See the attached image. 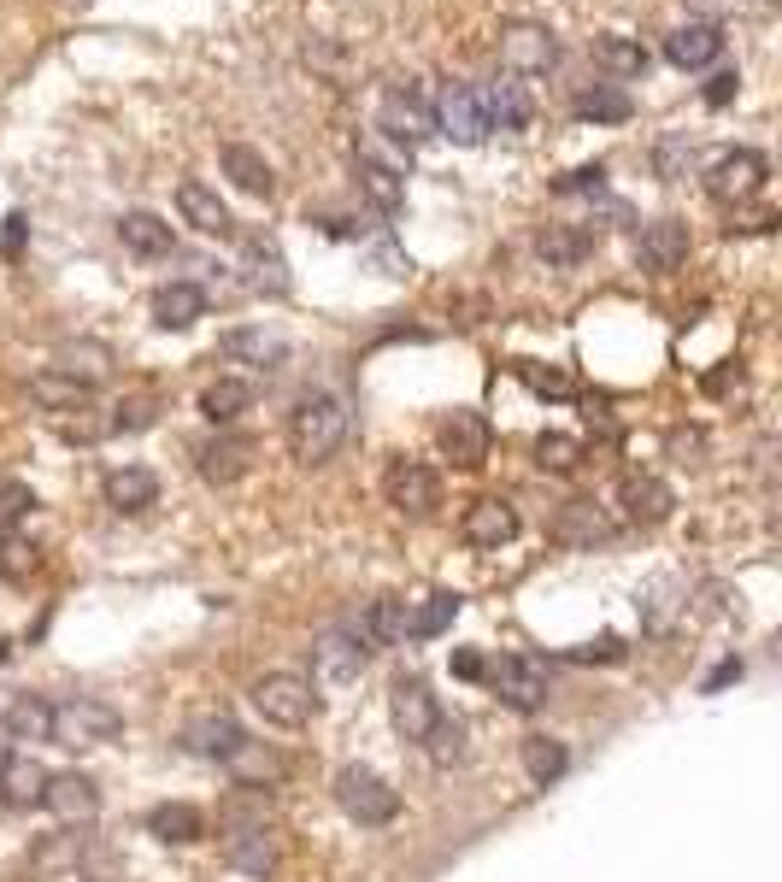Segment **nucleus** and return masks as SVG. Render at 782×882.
Returning <instances> with one entry per match:
<instances>
[{
  "instance_id": "cd10ccee",
  "label": "nucleus",
  "mask_w": 782,
  "mask_h": 882,
  "mask_svg": "<svg viewBox=\"0 0 782 882\" xmlns=\"http://www.w3.org/2000/svg\"><path fill=\"white\" fill-rule=\"evenodd\" d=\"M553 536L565 547H601V542H612V518L594 501H565L560 518H553Z\"/></svg>"
},
{
  "instance_id": "0e129e2a",
  "label": "nucleus",
  "mask_w": 782,
  "mask_h": 882,
  "mask_svg": "<svg viewBox=\"0 0 782 882\" xmlns=\"http://www.w3.org/2000/svg\"><path fill=\"white\" fill-rule=\"evenodd\" d=\"M12 759V730H7V717H0V765Z\"/></svg>"
},
{
  "instance_id": "e433bc0d",
  "label": "nucleus",
  "mask_w": 782,
  "mask_h": 882,
  "mask_svg": "<svg viewBox=\"0 0 782 882\" xmlns=\"http://www.w3.org/2000/svg\"><path fill=\"white\" fill-rule=\"evenodd\" d=\"M247 406H254V383H241V377H218L212 388L200 395V413H206V424H218V429H230Z\"/></svg>"
},
{
  "instance_id": "72a5a7b5",
  "label": "nucleus",
  "mask_w": 782,
  "mask_h": 882,
  "mask_svg": "<svg viewBox=\"0 0 782 882\" xmlns=\"http://www.w3.org/2000/svg\"><path fill=\"white\" fill-rule=\"evenodd\" d=\"M89 395H95V388L77 383V377H66L59 365H48V371L30 377V400L48 406V413H82V406H89Z\"/></svg>"
},
{
  "instance_id": "ddd939ff",
  "label": "nucleus",
  "mask_w": 782,
  "mask_h": 882,
  "mask_svg": "<svg viewBox=\"0 0 782 882\" xmlns=\"http://www.w3.org/2000/svg\"><path fill=\"white\" fill-rule=\"evenodd\" d=\"M365 660H370V653L359 647L354 630H324L318 642H313V676H318V683H329V688L354 683V676L365 671Z\"/></svg>"
},
{
  "instance_id": "bb28decb",
  "label": "nucleus",
  "mask_w": 782,
  "mask_h": 882,
  "mask_svg": "<svg viewBox=\"0 0 782 882\" xmlns=\"http://www.w3.org/2000/svg\"><path fill=\"white\" fill-rule=\"evenodd\" d=\"M218 159H224V177H230L241 195H259V200L277 195V171H271V159H265L259 148H247V141H230V148H224Z\"/></svg>"
},
{
  "instance_id": "864d4df0",
  "label": "nucleus",
  "mask_w": 782,
  "mask_h": 882,
  "mask_svg": "<svg viewBox=\"0 0 782 882\" xmlns=\"http://www.w3.org/2000/svg\"><path fill=\"white\" fill-rule=\"evenodd\" d=\"M230 765H236V776H241V783H265V776H283V765H277V759H271V753H259L254 742H241V753L230 759Z\"/></svg>"
},
{
  "instance_id": "f704fd0d",
  "label": "nucleus",
  "mask_w": 782,
  "mask_h": 882,
  "mask_svg": "<svg viewBox=\"0 0 782 882\" xmlns=\"http://www.w3.org/2000/svg\"><path fill=\"white\" fill-rule=\"evenodd\" d=\"M148 830H154L159 841H177V848H189V841L206 835V812L189 806V800H165V806L148 812Z\"/></svg>"
},
{
  "instance_id": "0eeeda50",
  "label": "nucleus",
  "mask_w": 782,
  "mask_h": 882,
  "mask_svg": "<svg viewBox=\"0 0 782 882\" xmlns=\"http://www.w3.org/2000/svg\"><path fill=\"white\" fill-rule=\"evenodd\" d=\"M377 130L395 136L400 148H418V141L436 136V118H429V100L412 89V83H388L383 89V112H377Z\"/></svg>"
},
{
  "instance_id": "b1692460",
  "label": "nucleus",
  "mask_w": 782,
  "mask_h": 882,
  "mask_svg": "<svg viewBox=\"0 0 782 882\" xmlns=\"http://www.w3.org/2000/svg\"><path fill=\"white\" fill-rule=\"evenodd\" d=\"M717 53H724V30H717L712 18H694V24L665 36V59L676 71H700V66H712Z\"/></svg>"
},
{
  "instance_id": "a18cd8bd",
  "label": "nucleus",
  "mask_w": 782,
  "mask_h": 882,
  "mask_svg": "<svg viewBox=\"0 0 782 882\" xmlns=\"http://www.w3.org/2000/svg\"><path fill=\"white\" fill-rule=\"evenodd\" d=\"M512 377L529 383L535 395H547V400H571V395H576L571 371H560V365H542V359H512Z\"/></svg>"
},
{
  "instance_id": "c9c22d12",
  "label": "nucleus",
  "mask_w": 782,
  "mask_h": 882,
  "mask_svg": "<svg viewBox=\"0 0 782 882\" xmlns=\"http://www.w3.org/2000/svg\"><path fill=\"white\" fill-rule=\"evenodd\" d=\"M571 112L583 118V125H624V118L635 112V100H630V89H617V83H594V89H583L571 100Z\"/></svg>"
},
{
  "instance_id": "20e7f679",
  "label": "nucleus",
  "mask_w": 782,
  "mask_h": 882,
  "mask_svg": "<svg viewBox=\"0 0 782 882\" xmlns=\"http://www.w3.org/2000/svg\"><path fill=\"white\" fill-rule=\"evenodd\" d=\"M336 806L354 817L359 830H383V824L400 817V794L388 789L370 765H347V771H336Z\"/></svg>"
},
{
  "instance_id": "a19ab883",
  "label": "nucleus",
  "mask_w": 782,
  "mask_h": 882,
  "mask_svg": "<svg viewBox=\"0 0 782 882\" xmlns=\"http://www.w3.org/2000/svg\"><path fill=\"white\" fill-rule=\"evenodd\" d=\"M12 730V742H48V724H53V706L41 701V694H18L12 712H0Z\"/></svg>"
},
{
  "instance_id": "4468645a",
  "label": "nucleus",
  "mask_w": 782,
  "mask_h": 882,
  "mask_svg": "<svg viewBox=\"0 0 782 882\" xmlns=\"http://www.w3.org/2000/svg\"><path fill=\"white\" fill-rule=\"evenodd\" d=\"M218 354L230 365H247V371H277V365L288 359V341L277 330H265V324H241V330L218 336Z\"/></svg>"
},
{
  "instance_id": "58836bf2",
  "label": "nucleus",
  "mask_w": 782,
  "mask_h": 882,
  "mask_svg": "<svg viewBox=\"0 0 782 882\" xmlns=\"http://www.w3.org/2000/svg\"><path fill=\"white\" fill-rule=\"evenodd\" d=\"M453 618H459V594H429L424 606L406 612V635L412 642H436L442 630H453Z\"/></svg>"
},
{
  "instance_id": "ea45409f",
  "label": "nucleus",
  "mask_w": 782,
  "mask_h": 882,
  "mask_svg": "<svg viewBox=\"0 0 782 882\" xmlns=\"http://www.w3.org/2000/svg\"><path fill=\"white\" fill-rule=\"evenodd\" d=\"M565 765H571L565 742H553V735H529V742H524V776H529V783H542V789L560 783Z\"/></svg>"
},
{
  "instance_id": "3c124183",
  "label": "nucleus",
  "mask_w": 782,
  "mask_h": 882,
  "mask_svg": "<svg viewBox=\"0 0 782 882\" xmlns=\"http://www.w3.org/2000/svg\"><path fill=\"white\" fill-rule=\"evenodd\" d=\"M624 635H594V642H583V647H571L565 660H576V665H624Z\"/></svg>"
},
{
  "instance_id": "603ef678",
  "label": "nucleus",
  "mask_w": 782,
  "mask_h": 882,
  "mask_svg": "<svg viewBox=\"0 0 782 882\" xmlns=\"http://www.w3.org/2000/svg\"><path fill=\"white\" fill-rule=\"evenodd\" d=\"M154 418H159L154 413V395H130V400H118V413L107 418V429H118V436L130 429V436H136V429H148Z\"/></svg>"
},
{
  "instance_id": "412c9836",
  "label": "nucleus",
  "mask_w": 782,
  "mask_h": 882,
  "mask_svg": "<svg viewBox=\"0 0 782 882\" xmlns=\"http://www.w3.org/2000/svg\"><path fill=\"white\" fill-rule=\"evenodd\" d=\"M459 536H465L471 547H483V553H494V547H506L512 536H518V512H512V501H501V495H488V501H477V506L465 512Z\"/></svg>"
},
{
  "instance_id": "6ab92c4d",
  "label": "nucleus",
  "mask_w": 782,
  "mask_h": 882,
  "mask_svg": "<svg viewBox=\"0 0 782 882\" xmlns=\"http://www.w3.org/2000/svg\"><path fill=\"white\" fill-rule=\"evenodd\" d=\"M241 742H247V730L236 724L230 712H200L195 724L182 730V747H189L195 759H212V765H218V759L230 765V759L241 753Z\"/></svg>"
},
{
  "instance_id": "c03bdc74",
  "label": "nucleus",
  "mask_w": 782,
  "mask_h": 882,
  "mask_svg": "<svg viewBox=\"0 0 782 882\" xmlns=\"http://www.w3.org/2000/svg\"><path fill=\"white\" fill-rule=\"evenodd\" d=\"M594 59H601L606 71H617V77H647V48L642 42H630V36H601V42H594Z\"/></svg>"
},
{
  "instance_id": "f8f14e48",
  "label": "nucleus",
  "mask_w": 782,
  "mask_h": 882,
  "mask_svg": "<svg viewBox=\"0 0 782 882\" xmlns=\"http://www.w3.org/2000/svg\"><path fill=\"white\" fill-rule=\"evenodd\" d=\"M436 442H442V454L459 470H477L488 459V418L471 413V406H459V413H447L436 424Z\"/></svg>"
},
{
  "instance_id": "1a4fd4ad",
  "label": "nucleus",
  "mask_w": 782,
  "mask_h": 882,
  "mask_svg": "<svg viewBox=\"0 0 782 882\" xmlns=\"http://www.w3.org/2000/svg\"><path fill=\"white\" fill-rule=\"evenodd\" d=\"M501 66L512 77H547L560 66V42L542 24H506L501 30Z\"/></svg>"
},
{
  "instance_id": "37998d69",
  "label": "nucleus",
  "mask_w": 782,
  "mask_h": 882,
  "mask_svg": "<svg viewBox=\"0 0 782 882\" xmlns=\"http://www.w3.org/2000/svg\"><path fill=\"white\" fill-rule=\"evenodd\" d=\"M694 171V141H689V130H671V136H659L653 141V177H665V182H683Z\"/></svg>"
},
{
  "instance_id": "f03ea898",
  "label": "nucleus",
  "mask_w": 782,
  "mask_h": 882,
  "mask_svg": "<svg viewBox=\"0 0 782 882\" xmlns=\"http://www.w3.org/2000/svg\"><path fill=\"white\" fill-rule=\"evenodd\" d=\"M118 730H123L118 706L95 701V694H71V701H59V706H53L48 742H59V747H77V753H82V747H107Z\"/></svg>"
},
{
  "instance_id": "9d476101",
  "label": "nucleus",
  "mask_w": 782,
  "mask_h": 882,
  "mask_svg": "<svg viewBox=\"0 0 782 882\" xmlns=\"http://www.w3.org/2000/svg\"><path fill=\"white\" fill-rule=\"evenodd\" d=\"M683 259H689V224L683 218H653V224L635 230V265H642V271L665 277Z\"/></svg>"
},
{
  "instance_id": "c85d7f7f",
  "label": "nucleus",
  "mask_w": 782,
  "mask_h": 882,
  "mask_svg": "<svg viewBox=\"0 0 782 882\" xmlns=\"http://www.w3.org/2000/svg\"><path fill=\"white\" fill-rule=\"evenodd\" d=\"M206 318V289L200 283H165L154 295V324L159 330H195Z\"/></svg>"
},
{
  "instance_id": "13d9d810",
  "label": "nucleus",
  "mask_w": 782,
  "mask_h": 882,
  "mask_svg": "<svg viewBox=\"0 0 782 882\" xmlns=\"http://www.w3.org/2000/svg\"><path fill=\"white\" fill-rule=\"evenodd\" d=\"M635 606L647 612V624H653V630H665V624H671V583H653V588H647V601H635Z\"/></svg>"
},
{
  "instance_id": "338daca9",
  "label": "nucleus",
  "mask_w": 782,
  "mask_h": 882,
  "mask_svg": "<svg viewBox=\"0 0 782 882\" xmlns=\"http://www.w3.org/2000/svg\"><path fill=\"white\" fill-rule=\"evenodd\" d=\"M700 7H712V0H700Z\"/></svg>"
},
{
  "instance_id": "f3484780",
  "label": "nucleus",
  "mask_w": 782,
  "mask_h": 882,
  "mask_svg": "<svg viewBox=\"0 0 782 882\" xmlns=\"http://www.w3.org/2000/svg\"><path fill=\"white\" fill-rule=\"evenodd\" d=\"M195 465H200L206 483L224 488V483L247 477V465H254V442L236 436V429H218V436H206V442L195 447Z\"/></svg>"
},
{
  "instance_id": "dca6fc26",
  "label": "nucleus",
  "mask_w": 782,
  "mask_h": 882,
  "mask_svg": "<svg viewBox=\"0 0 782 882\" xmlns=\"http://www.w3.org/2000/svg\"><path fill=\"white\" fill-rule=\"evenodd\" d=\"M224 865L230 871H247V876H271L283 865V848L265 824H236L224 835Z\"/></svg>"
},
{
  "instance_id": "6e6552de",
  "label": "nucleus",
  "mask_w": 782,
  "mask_h": 882,
  "mask_svg": "<svg viewBox=\"0 0 782 882\" xmlns=\"http://www.w3.org/2000/svg\"><path fill=\"white\" fill-rule=\"evenodd\" d=\"M383 495H388V506H395V512H406V518H429V512L442 506V483H436V470H429V465L395 459V465L383 470Z\"/></svg>"
},
{
  "instance_id": "9b49d317",
  "label": "nucleus",
  "mask_w": 782,
  "mask_h": 882,
  "mask_svg": "<svg viewBox=\"0 0 782 882\" xmlns=\"http://www.w3.org/2000/svg\"><path fill=\"white\" fill-rule=\"evenodd\" d=\"M429 118H436V136L459 141V148H477V141L488 136L483 112H477V95H471L465 83H447L436 100H429Z\"/></svg>"
},
{
  "instance_id": "5701e85b",
  "label": "nucleus",
  "mask_w": 782,
  "mask_h": 882,
  "mask_svg": "<svg viewBox=\"0 0 782 882\" xmlns=\"http://www.w3.org/2000/svg\"><path fill=\"white\" fill-rule=\"evenodd\" d=\"M177 212H182V224H195L200 236H236V218H230V207L218 200V189H206V182H177Z\"/></svg>"
},
{
  "instance_id": "09e8293b",
  "label": "nucleus",
  "mask_w": 782,
  "mask_h": 882,
  "mask_svg": "<svg viewBox=\"0 0 782 882\" xmlns=\"http://www.w3.org/2000/svg\"><path fill=\"white\" fill-rule=\"evenodd\" d=\"M418 747L429 753V765H453V759L465 753V724H459V717H436Z\"/></svg>"
},
{
  "instance_id": "2f4dec72",
  "label": "nucleus",
  "mask_w": 782,
  "mask_h": 882,
  "mask_svg": "<svg viewBox=\"0 0 782 882\" xmlns=\"http://www.w3.org/2000/svg\"><path fill=\"white\" fill-rule=\"evenodd\" d=\"M247 289L254 295H288V265L271 236H247Z\"/></svg>"
},
{
  "instance_id": "7ed1b4c3",
  "label": "nucleus",
  "mask_w": 782,
  "mask_h": 882,
  "mask_svg": "<svg viewBox=\"0 0 782 882\" xmlns=\"http://www.w3.org/2000/svg\"><path fill=\"white\" fill-rule=\"evenodd\" d=\"M247 701H254V712L277 730H300V724H313V712H318L313 683L295 676V671H265L259 683L247 688Z\"/></svg>"
},
{
  "instance_id": "7c9ffc66",
  "label": "nucleus",
  "mask_w": 782,
  "mask_h": 882,
  "mask_svg": "<svg viewBox=\"0 0 782 882\" xmlns=\"http://www.w3.org/2000/svg\"><path fill=\"white\" fill-rule=\"evenodd\" d=\"M118 241H123L136 259H165V254L177 248V241H171V224H165L159 212H123V218H118Z\"/></svg>"
},
{
  "instance_id": "423d86ee",
  "label": "nucleus",
  "mask_w": 782,
  "mask_h": 882,
  "mask_svg": "<svg viewBox=\"0 0 782 882\" xmlns=\"http://www.w3.org/2000/svg\"><path fill=\"white\" fill-rule=\"evenodd\" d=\"M488 688L501 694V706L535 712L547 701V660H535V653H506L501 665H488Z\"/></svg>"
},
{
  "instance_id": "a211bd4d",
  "label": "nucleus",
  "mask_w": 782,
  "mask_h": 882,
  "mask_svg": "<svg viewBox=\"0 0 782 882\" xmlns=\"http://www.w3.org/2000/svg\"><path fill=\"white\" fill-rule=\"evenodd\" d=\"M617 501H624V518H630V524H665L671 512H676L671 483H659L653 470H624V483H617Z\"/></svg>"
},
{
  "instance_id": "2eb2a0df",
  "label": "nucleus",
  "mask_w": 782,
  "mask_h": 882,
  "mask_svg": "<svg viewBox=\"0 0 782 882\" xmlns=\"http://www.w3.org/2000/svg\"><path fill=\"white\" fill-rule=\"evenodd\" d=\"M388 717H395V730L406 742H424L429 724L442 717V706H436V694H429L424 676H400V683L388 688Z\"/></svg>"
},
{
  "instance_id": "8fccbe9b",
  "label": "nucleus",
  "mask_w": 782,
  "mask_h": 882,
  "mask_svg": "<svg viewBox=\"0 0 782 882\" xmlns=\"http://www.w3.org/2000/svg\"><path fill=\"white\" fill-rule=\"evenodd\" d=\"M359 159H370V166H383V171H395V177H406V171H412V148H400V141H395V136H383V130H370V136H365Z\"/></svg>"
},
{
  "instance_id": "4c0bfd02",
  "label": "nucleus",
  "mask_w": 782,
  "mask_h": 882,
  "mask_svg": "<svg viewBox=\"0 0 782 882\" xmlns=\"http://www.w3.org/2000/svg\"><path fill=\"white\" fill-rule=\"evenodd\" d=\"M535 254H542L547 265H576V259H588L594 254V230L588 224H547L542 236H535Z\"/></svg>"
},
{
  "instance_id": "f257e3e1",
  "label": "nucleus",
  "mask_w": 782,
  "mask_h": 882,
  "mask_svg": "<svg viewBox=\"0 0 782 882\" xmlns=\"http://www.w3.org/2000/svg\"><path fill=\"white\" fill-rule=\"evenodd\" d=\"M347 424H354V413H347V400L336 388H313V395H300L295 413H288V454L300 465H324L347 442Z\"/></svg>"
},
{
  "instance_id": "c756f323",
  "label": "nucleus",
  "mask_w": 782,
  "mask_h": 882,
  "mask_svg": "<svg viewBox=\"0 0 782 882\" xmlns=\"http://www.w3.org/2000/svg\"><path fill=\"white\" fill-rule=\"evenodd\" d=\"M82 859H89V830L82 824H66L59 835H48L41 848L30 853V871L36 876H66V871H77Z\"/></svg>"
},
{
  "instance_id": "bf43d9fd",
  "label": "nucleus",
  "mask_w": 782,
  "mask_h": 882,
  "mask_svg": "<svg viewBox=\"0 0 782 882\" xmlns=\"http://www.w3.org/2000/svg\"><path fill=\"white\" fill-rule=\"evenodd\" d=\"M453 676H465V683H477V676H488V660L477 647H459L453 653Z\"/></svg>"
},
{
  "instance_id": "6e6d98bb",
  "label": "nucleus",
  "mask_w": 782,
  "mask_h": 882,
  "mask_svg": "<svg viewBox=\"0 0 782 882\" xmlns=\"http://www.w3.org/2000/svg\"><path fill=\"white\" fill-rule=\"evenodd\" d=\"M560 195H601L606 189V166H576V171H565L560 182H553Z\"/></svg>"
},
{
  "instance_id": "4d7b16f0",
  "label": "nucleus",
  "mask_w": 782,
  "mask_h": 882,
  "mask_svg": "<svg viewBox=\"0 0 782 882\" xmlns=\"http://www.w3.org/2000/svg\"><path fill=\"white\" fill-rule=\"evenodd\" d=\"M735 89H741V77H735V71H712V77H706V89H700V100H706V107L717 112V107H730V100H735Z\"/></svg>"
},
{
  "instance_id": "e2e57ef3",
  "label": "nucleus",
  "mask_w": 782,
  "mask_h": 882,
  "mask_svg": "<svg viewBox=\"0 0 782 882\" xmlns=\"http://www.w3.org/2000/svg\"><path fill=\"white\" fill-rule=\"evenodd\" d=\"M730 383H741V365H724V371H706V395H724Z\"/></svg>"
},
{
  "instance_id": "de8ad7c7",
  "label": "nucleus",
  "mask_w": 782,
  "mask_h": 882,
  "mask_svg": "<svg viewBox=\"0 0 782 882\" xmlns=\"http://www.w3.org/2000/svg\"><path fill=\"white\" fill-rule=\"evenodd\" d=\"M535 465L553 470V477H565V470L583 465V442L560 436V429H547V436H535Z\"/></svg>"
},
{
  "instance_id": "49530a36",
  "label": "nucleus",
  "mask_w": 782,
  "mask_h": 882,
  "mask_svg": "<svg viewBox=\"0 0 782 882\" xmlns=\"http://www.w3.org/2000/svg\"><path fill=\"white\" fill-rule=\"evenodd\" d=\"M59 371L95 388L100 377L112 371V354H107V347H100V341H77V347H66V354H59Z\"/></svg>"
},
{
  "instance_id": "680f3d73",
  "label": "nucleus",
  "mask_w": 782,
  "mask_h": 882,
  "mask_svg": "<svg viewBox=\"0 0 782 882\" xmlns=\"http://www.w3.org/2000/svg\"><path fill=\"white\" fill-rule=\"evenodd\" d=\"M730 683H741V660H724L706 683H700V694H717V688H730Z\"/></svg>"
},
{
  "instance_id": "a878e982",
  "label": "nucleus",
  "mask_w": 782,
  "mask_h": 882,
  "mask_svg": "<svg viewBox=\"0 0 782 882\" xmlns=\"http://www.w3.org/2000/svg\"><path fill=\"white\" fill-rule=\"evenodd\" d=\"M48 765H36L30 753H12L7 765H0V806H12V812H30V806H41V794H48Z\"/></svg>"
},
{
  "instance_id": "5fc2aeb1",
  "label": "nucleus",
  "mask_w": 782,
  "mask_h": 882,
  "mask_svg": "<svg viewBox=\"0 0 782 882\" xmlns=\"http://www.w3.org/2000/svg\"><path fill=\"white\" fill-rule=\"evenodd\" d=\"M30 506H36V495H30L24 483H0V529L24 524V518H30Z\"/></svg>"
},
{
  "instance_id": "4be33fe9",
  "label": "nucleus",
  "mask_w": 782,
  "mask_h": 882,
  "mask_svg": "<svg viewBox=\"0 0 782 882\" xmlns=\"http://www.w3.org/2000/svg\"><path fill=\"white\" fill-rule=\"evenodd\" d=\"M471 95H477L483 130H524L529 125V95H524V83H512V77H494V83L471 89Z\"/></svg>"
},
{
  "instance_id": "39448f33",
  "label": "nucleus",
  "mask_w": 782,
  "mask_h": 882,
  "mask_svg": "<svg viewBox=\"0 0 782 882\" xmlns=\"http://www.w3.org/2000/svg\"><path fill=\"white\" fill-rule=\"evenodd\" d=\"M765 177H771L765 153H753V148H724V153H717L712 166H706V195L724 200V207H730V200L741 207V200H753L759 189H765Z\"/></svg>"
},
{
  "instance_id": "aec40b11",
  "label": "nucleus",
  "mask_w": 782,
  "mask_h": 882,
  "mask_svg": "<svg viewBox=\"0 0 782 882\" xmlns=\"http://www.w3.org/2000/svg\"><path fill=\"white\" fill-rule=\"evenodd\" d=\"M41 806H48L59 824H89L100 812V789H95V776H82V771H59V776H48Z\"/></svg>"
},
{
  "instance_id": "79ce46f5",
  "label": "nucleus",
  "mask_w": 782,
  "mask_h": 882,
  "mask_svg": "<svg viewBox=\"0 0 782 882\" xmlns=\"http://www.w3.org/2000/svg\"><path fill=\"white\" fill-rule=\"evenodd\" d=\"M354 177H359V189H365V200H370L377 212H400V200H406V177L383 171V166H370V159H359Z\"/></svg>"
},
{
  "instance_id": "052dcab7",
  "label": "nucleus",
  "mask_w": 782,
  "mask_h": 882,
  "mask_svg": "<svg viewBox=\"0 0 782 882\" xmlns=\"http://www.w3.org/2000/svg\"><path fill=\"white\" fill-rule=\"evenodd\" d=\"M24 230H30V218H24V212H12V218H7V230H0V248H7L12 259H18V248H24Z\"/></svg>"
},
{
  "instance_id": "69168bd1",
  "label": "nucleus",
  "mask_w": 782,
  "mask_h": 882,
  "mask_svg": "<svg viewBox=\"0 0 782 882\" xmlns=\"http://www.w3.org/2000/svg\"><path fill=\"white\" fill-rule=\"evenodd\" d=\"M0 547H7V529H0Z\"/></svg>"
},
{
  "instance_id": "393cba45",
  "label": "nucleus",
  "mask_w": 782,
  "mask_h": 882,
  "mask_svg": "<svg viewBox=\"0 0 782 882\" xmlns=\"http://www.w3.org/2000/svg\"><path fill=\"white\" fill-rule=\"evenodd\" d=\"M406 601L400 594H377V601L365 606V618L354 624V635H359V647L365 653H377V647H400L406 642Z\"/></svg>"
},
{
  "instance_id": "473e14b6",
  "label": "nucleus",
  "mask_w": 782,
  "mask_h": 882,
  "mask_svg": "<svg viewBox=\"0 0 782 882\" xmlns=\"http://www.w3.org/2000/svg\"><path fill=\"white\" fill-rule=\"evenodd\" d=\"M159 501V477L148 465H118L107 477V506L112 512H148Z\"/></svg>"
}]
</instances>
